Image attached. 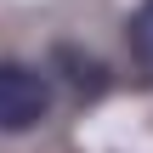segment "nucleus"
<instances>
[{
    "label": "nucleus",
    "mask_w": 153,
    "mask_h": 153,
    "mask_svg": "<svg viewBox=\"0 0 153 153\" xmlns=\"http://www.w3.org/2000/svg\"><path fill=\"white\" fill-rule=\"evenodd\" d=\"M51 114V85L45 74H34L28 62H0V131L17 136V131H34L40 119Z\"/></svg>",
    "instance_id": "f257e3e1"
},
{
    "label": "nucleus",
    "mask_w": 153,
    "mask_h": 153,
    "mask_svg": "<svg viewBox=\"0 0 153 153\" xmlns=\"http://www.w3.org/2000/svg\"><path fill=\"white\" fill-rule=\"evenodd\" d=\"M125 45H131V62L153 79V0H142L131 11V28H125Z\"/></svg>",
    "instance_id": "f03ea898"
}]
</instances>
